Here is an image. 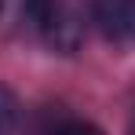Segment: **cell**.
Segmentation results:
<instances>
[{"label":"cell","instance_id":"obj_4","mask_svg":"<svg viewBox=\"0 0 135 135\" xmlns=\"http://www.w3.org/2000/svg\"><path fill=\"white\" fill-rule=\"evenodd\" d=\"M55 135H102V132H99L95 124H80V120H77V124H66V128H59Z\"/></svg>","mask_w":135,"mask_h":135},{"label":"cell","instance_id":"obj_1","mask_svg":"<svg viewBox=\"0 0 135 135\" xmlns=\"http://www.w3.org/2000/svg\"><path fill=\"white\" fill-rule=\"evenodd\" d=\"M91 22L110 40H135V0H91Z\"/></svg>","mask_w":135,"mask_h":135},{"label":"cell","instance_id":"obj_3","mask_svg":"<svg viewBox=\"0 0 135 135\" xmlns=\"http://www.w3.org/2000/svg\"><path fill=\"white\" fill-rule=\"evenodd\" d=\"M15 117H18V106H15V95L7 88H0V135H7L15 128Z\"/></svg>","mask_w":135,"mask_h":135},{"label":"cell","instance_id":"obj_2","mask_svg":"<svg viewBox=\"0 0 135 135\" xmlns=\"http://www.w3.org/2000/svg\"><path fill=\"white\" fill-rule=\"evenodd\" d=\"M26 11H29V18L37 26L47 29V26L55 22V15L62 11V4H59V0H26Z\"/></svg>","mask_w":135,"mask_h":135}]
</instances>
